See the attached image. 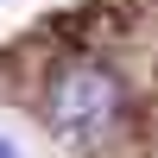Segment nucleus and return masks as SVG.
<instances>
[{
  "mask_svg": "<svg viewBox=\"0 0 158 158\" xmlns=\"http://www.w3.org/2000/svg\"><path fill=\"white\" fill-rule=\"evenodd\" d=\"M120 114H127V95L101 63H70L51 82V101H44V127L76 152H101L120 127Z\"/></svg>",
  "mask_w": 158,
  "mask_h": 158,
  "instance_id": "f257e3e1",
  "label": "nucleus"
},
{
  "mask_svg": "<svg viewBox=\"0 0 158 158\" xmlns=\"http://www.w3.org/2000/svg\"><path fill=\"white\" fill-rule=\"evenodd\" d=\"M0 158H19V146H13V139H6V133H0Z\"/></svg>",
  "mask_w": 158,
  "mask_h": 158,
  "instance_id": "f03ea898",
  "label": "nucleus"
}]
</instances>
